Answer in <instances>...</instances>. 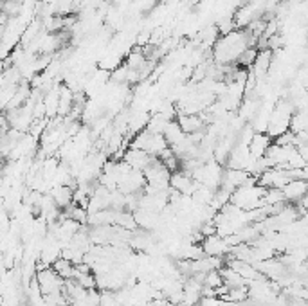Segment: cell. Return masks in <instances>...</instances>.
<instances>
[{"mask_svg":"<svg viewBox=\"0 0 308 306\" xmlns=\"http://www.w3.org/2000/svg\"><path fill=\"white\" fill-rule=\"evenodd\" d=\"M51 269L62 277L63 281H65V279H74V265H72L69 260H65V258H58L53 265H51Z\"/></svg>","mask_w":308,"mask_h":306,"instance_id":"10","label":"cell"},{"mask_svg":"<svg viewBox=\"0 0 308 306\" xmlns=\"http://www.w3.org/2000/svg\"><path fill=\"white\" fill-rule=\"evenodd\" d=\"M177 123L186 135H191V133L198 132V130H205V124L202 123L198 114H181Z\"/></svg>","mask_w":308,"mask_h":306,"instance_id":"8","label":"cell"},{"mask_svg":"<svg viewBox=\"0 0 308 306\" xmlns=\"http://www.w3.org/2000/svg\"><path fill=\"white\" fill-rule=\"evenodd\" d=\"M36 281H38V286H40L41 295L54 294V292H62L63 279L58 276L51 267H47V269H43V270H38Z\"/></svg>","mask_w":308,"mask_h":306,"instance_id":"3","label":"cell"},{"mask_svg":"<svg viewBox=\"0 0 308 306\" xmlns=\"http://www.w3.org/2000/svg\"><path fill=\"white\" fill-rule=\"evenodd\" d=\"M123 159L131 170H137V171H144L152 164L153 161V155H148L146 151H141V149L136 148H128L126 151L123 153Z\"/></svg>","mask_w":308,"mask_h":306,"instance_id":"4","label":"cell"},{"mask_svg":"<svg viewBox=\"0 0 308 306\" xmlns=\"http://www.w3.org/2000/svg\"><path fill=\"white\" fill-rule=\"evenodd\" d=\"M202 250H204L205 256H216V258H224L226 254H229L231 247L224 241V238H220L218 234L213 236H205L202 240Z\"/></svg>","mask_w":308,"mask_h":306,"instance_id":"5","label":"cell"},{"mask_svg":"<svg viewBox=\"0 0 308 306\" xmlns=\"http://www.w3.org/2000/svg\"><path fill=\"white\" fill-rule=\"evenodd\" d=\"M265 187L258 184H249V186H240L231 193L229 203L240 207L243 211H251L256 207L263 206V196H265Z\"/></svg>","mask_w":308,"mask_h":306,"instance_id":"1","label":"cell"},{"mask_svg":"<svg viewBox=\"0 0 308 306\" xmlns=\"http://www.w3.org/2000/svg\"><path fill=\"white\" fill-rule=\"evenodd\" d=\"M222 276H220V272L218 270H209V272L205 274L204 277V283L202 285L207 286V288H216V286L222 285Z\"/></svg>","mask_w":308,"mask_h":306,"instance_id":"13","label":"cell"},{"mask_svg":"<svg viewBox=\"0 0 308 306\" xmlns=\"http://www.w3.org/2000/svg\"><path fill=\"white\" fill-rule=\"evenodd\" d=\"M306 189H308L306 180H290V182H287L283 187H281L285 202H288V203H296L301 196L306 194Z\"/></svg>","mask_w":308,"mask_h":306,"instance_id":"6","label":"cell"},{"mask_svg":"<svg viewBox=\"0 0 308 306\" xmlns=\"http://www.w3.org/2000/svg\"><path fill=\"white\" fill-rule=\"evenodd\" d=\"M130 148L141 149V151H146L148 155L153 157H159L160 151H164L168 148V142L164 141V137L159 135V133H152L144 128L141 132H137L136 139L130 142Z\"/></svg>","mask_w":308,"mask_h":306,"instance_id":"2","label":"cell"},{"mask_svg":"<svg viewBox=\"0 0 308 306\" xmlns=\"http://www.w3.org/2000/svg\"><path fill=\"white\" fill-rule=\"evenodd\" d=\"M256 56H258V50L252 49V47H249V49H245V50H243V53L238 56V60H236V65L249 71V69L252 67V63H254Z\"/></svg>","mask_w":308,"mask_h":306,"instance_id":"11","label":"cell"},{"mask_svg":"<svg viewBox=\"0 0 308 306\" xmlns=\"http://www.w3.org/2000/svg\"><path fill=\"white\" fill-rule=\"evenodd\" d=\"M272 139L267 135V133H259V132H254L252 135L251 142H249V153H251L252 159H261L265 157V153H267V148L271 146Z\"/></svg>","mask_w":308,"mask_h":306,"instance_id":"7","label":"cell"},{"mask_svg":"<svg viewBox=\"0 0 308 306\" xmlns=\"http://www.w3.org/2000/svg\"><path fill=\"white\" fill-rule=\"evenodd\" d=\"M72 193H74V191L70 189L69 186H54L53 189L49 191L54 203H56L60 209H65L69 203H72Z\"/></svg>","mask_w":308,"mask_h":306,"instance_id":"9","label":"cell"},{"mask_svg":"<svg viewBox=\"0 0 308 306\" xmlns=\"http://www.w3.org/2000/svg\"><path fill=\"white\" fill-rule=\"evenodd\" d=\"M285 202L283 191L278 189V187H269L265 191V196H263V206H274V203Z\"/></svg>","mask_w":308,"mask_h":306,"instance_id":"12","label":"cell"}]
</instances>
